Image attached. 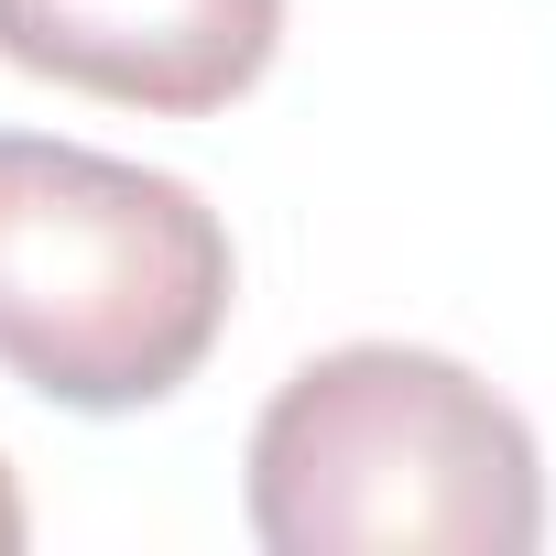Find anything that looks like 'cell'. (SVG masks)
Here are the masks:
<instances>
[{
	"label": "cell",
	"mask_w": 556,
	"mask_h": 556,
	"mask_svg": "<svg viewBox=\"0 0 556 556\" xmlns=\"http://www.w3.org/2000/svg\"><path fill=\"white\" fill-rule=\"evenodd\" d=\"M229 229L186 175L0 131V371L66 415H142L229 328Z\"/></svg>",
	"instance_id": "cell-1"
},
{
	"label": "cell",
	"mask_w": 556,
	"mask_h": 556,
	"mask_svg": "<svg viewBox=\"0 0 556 556\" xmlns=\"http://www.w3.org/2000/svg\"><path fill=\"white\" fill-rule=\"evenodd\" d=\"M251 534L273 556H523L545 458L469 361L350 339L262 404Z\"/></svg>",
	"instance_id": "cell-2"
},
{
	"label": "cell",
	"mask_w": 556,
	"mask_h": 556,
	"mask_svg": "<svg viewBox=\"0 0 556 556\" xmlns=\"http://www.w3.org/2000/svg\"><path fill=\"white\" fill-rule=\"evenodd\" d=\"M273 45L285 0H0V66L153 121H207L251 99Z\"/></svg>",
	"instance_id": "cell-3"
},
{
	"label": "cell",
	"mask_w": 556,
	"mask_h": 556,
	"mask_svg": "<svg viewBox=\"0 0 556 556\" xmlns=\"http://www.w3.org/2000/svg\"><path fill=\"white\" fill-rule=\"evenodd\" d=\"M23 534H34V513H23V491H12V458H0V556H12Z\"/></svg>",
	"instance_id": "cell-4"
}]
</instances>
